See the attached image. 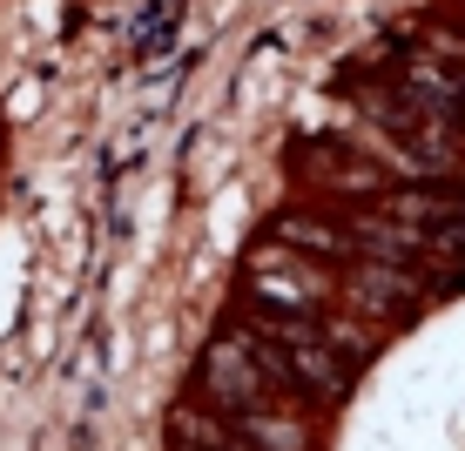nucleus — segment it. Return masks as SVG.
I'll return each mask as SVG.
<instances>
[{
	"label": "nucleus",
	"mask_w": 465,
	"mask_h": 451,
	"mask_svg": "<svg viewBox=\"0 0 465 451\" xmlns=\"http://www.w3.org/2000/svg\"><path fill=\"white\" fill-rule=\"evenodd\" d=\"M270 236H277L283 250H297V256H317V263H344V256H358L351 230L317 222V216H277V222H270Z\"/></svg>",
	"instance_id": "nucleus-4"
},
{
	"label": "nucleus",
	"mask_w": 465,
	"mask_h": 451,
	"mask_svg": "<svg viewBox=\"0 0 465 451\" xmlns=\"http://www.w3.org/2000/svg\"><path fill=\"white\" fill-rule=\"evenodd\" d=\"M196 397L230 417H250V411H270V405H291V391L277 384L270 370V350L256 330H216L210 350L196 358Z\"/></svg>",
	"instance_id": "nucleus-1"
},
{
	"label": "nucleus",
	"mask_w": 465,
	"mask_h": 451,
	"mask_svg": "<svg viewBox=\"0 0 465 451\" xmlns=\"http://www.w3.org/2000/svg\"><path fill=\"white\" fill-rule=\"evenodd\" d=\"M243 297L250 310H283V317H324L331 310V277L317 256H297L270 236L263 250H250V277H243Z\"/></svg>",
	"instance_id": "nucleus-2"
},
{
	"label": "nucleus",
	"mask_w": 465,
	"mask_h": 451,
	"mask_svg": "<svg viewBox=\"0 0 465 451\" xmlns=\"http://www.w3.org/2000/svg\"><path fill=\"white\" fill-rule=\"evenodd\" d=\"M425 297L431 289H425L419 263H371V256H358V270H351V303H358V317H405V310H419Z\"/></svg>",
	"instance_id": "nucleus-3"
}]
</instances>
